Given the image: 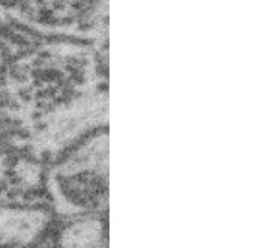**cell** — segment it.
Here are the masks:
<instances>
[{"label": "cell", "mask_w": 261, "mask_h": 248, "mask_svg": "<svg viewBox=\"0 0 261 248\" xmlns=\"http://www.w3.org/2000/svg\"><path fill=\"white\" fill-rule=\"evenodd\" d=\"M99 47L27 33L0 82V117L12 146L54 161L108 125V79Z\"/></svg>", "instance_id": "obj_1"}, {"label": "cell", "mask_w": 261, "mask_h": 248, "mask_svg": "<svg viewBox=\"0 0 261 248\" xmlns=\"http://www.w3.org/2000/svg\"><path fill=\"white\" fill-rule=\"evenodd\" d=\"M110 134L107 127L79 140L45 168L48 206L62 220L104 215L110 199Z\"/></svg>", "instance_id": "obj_2"}, {"label": "cell", "mask_w": 261, "mask_h": 248, "mask_svg": "<svg viewBox=\"0 0 261 248\" xmlns=\"http://www.w3.org/2000/svg\"><path fill=\"white\" fill-rule=\"evenodd\" d=\"M0 26L107 48L108 0H0Z\"/></svg>", "instance_id": "obj_3"}, {"label": "cell", "mask_w": 261, "mask_h": 248, "mask_svg": "<svg viewBox=\"0 0 261 248\" xmlns=\"http://www.w3.org/2000/svg\"><path fill=\"white\" fill-rule=\"evenodd\" d=\"M44 161L23 151L0 152V205H48Z\"/></svg>", "instance_id": "obj_4"}, {"label": "cell", "mask_w": 261, "mask_h": 248, "mask_svg": "<svg viewBox=\"0 0 261 248\" xmlns=\"http://www.w3.org/2000/svg\"><path fill=\"white\" fill-rule=\"evenodd\" d=\"M53 222L45 205H0V247L36 245Z\"/></svg>", "instance_id": "obj_5"}, {"label": "cell", "mask_w": 261, "mask_h": 248, "mask_svg": "<svg viewBox=\"0 0 261 248\" xmlns=\"http://www.w3.org/2000/svg\"><path fill=\"white\" fill-rule=\"evenodd\" d=\"M56 239L57 247H107V221L104 215H84L66 220V224L59 230Z\"/></svg>", "instance_id": "obj_6"}, {"label": "cell", "mask_w": 261, "mask_h": 248, "mask_svg": "<svg viewBox=\"0 0 261 248\" xmlns=\"http://www.w3.org/2000/svg\"><path fill=\"white\" fill-rule=\"evenodd\" d=\"M29 32L0 26V82L5 77L14 56L23 47Z\"/></svg>", "instance_id": "obj_7"}]
</instances>
